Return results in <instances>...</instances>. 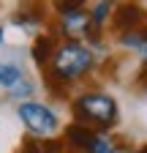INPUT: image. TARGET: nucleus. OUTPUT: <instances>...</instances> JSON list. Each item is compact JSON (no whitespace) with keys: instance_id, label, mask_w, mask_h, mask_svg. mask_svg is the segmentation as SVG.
<instances>
[{"instance_id":"1a4fd4ad","label":"nucleus","mask_w":147,"mask_h":153,"mask_svg":"<svg viewBox=\"0 0 147 153\" xmlns=\"http://www.w3.org/2000/svg\"><path fill=\"white\" fill-rule=\"evenodd\" d=\"M54 47H57V38L49 36V33H41V36H35L30 55H33V60L38 63L41 68H46L49 60H52V55H54Z\"/></svg>"},{"instance_id":"a211bd4d","label":"nucleus","mask_w":147,"mask_h":153,"mask_svg":"<svg viewBox=\"0 0 147 153\" xmlns=\"http://www.w3.org/2000/svg\"><path fill=\"white\" fill-rule=\"evenodd\" d=\"M54 3H57V0H54Z\"/></svg>"},{"instance_id":"6e6552de","label":"nucleus","mask_w":147,"mask_h":153,"mask_svg":"<svg viewBox=\"0 0 147 153\" xmlns=\"http://www.w3.org/2000/svg\"><path fill=\"white\" fill-rule=\"evenodd\" d=\"M120 47L131 49L134 55L142 57V63H147V25L128 30V33H120Z\"/></svg>"},{"instance_id":"0eeeda50","label":"nucleus","mask_w":147,"mask_h":153,"mask_svg":"<svg viewBox=\"0 0 147 153\" xmlns=\"http://www.w3.org/2000/svg\"><path fill=\"white\" fill-rule=\"evenodd\" d=\"M93 137H96V131L87 128V126H82V123H76V120H74L71 126H65V131H63V142H65V148L79 150V153L87 150V145L93 142Z\"/></svg>"},{"instance_id":"f257e3e1","label":"nucleus","mask_w":147,"mask_h":153,"mask_svg":"<svg viewBox=\"0 0 147 153\" xmlns=\"http://www.w3.org/2000/svg\"><path fill=\"white\" fill-rule=\"evenodd\" d=\"M98 55L87 41H60L46 66V85L52 90H63L96 68Z\"/></svg>"},{"instance_id":"9b49d317","label":"nucleus","mask_w":147,"mask_h":153,"mask_svg":"<svg viewBox=\"0 0 147 153\" xmlns=\"http://www.w3.org/2000/svg\"><path fill=\"white\" fill-rule=\"evenodd\" d=\"M44 22V14L41 11H33V8H19L14 14V25H19V27H25V30H35Z\"/></svg>"},{"instance_id":"20e7f679","label":"nucleus","mask_w":147,"mask_h":153,"mask_svg":"<svg viewBox=\"0 0 147 153\" xmlns=\"http://www.w3.org/2000/svg\"><path fill=\"white\" fill-rule=\"evenodd\" d=\"M54 36H60L63 41H98V30L90 22L87 8L57 14V33Z\"/></svg>"},{"instance_id":"7ed1b4c3","label":"nucleus","mask_w":147,"mask_h":153,"mask_svg":"<svg viewBox=\"0 0 147 153\" xmlns=\"http://www.w3.org/2000/svg\"><path fill=\"white\" fill-rule=\"evenodd\" d=\"M22 126L27 128V134H33L35 140H54V134L60 131V118L52 107L41 104V101H22L16 107Z\"/></svg>"},{"instance_id":"39448f33","label":"nucleus","mask_w":147,"mask_h":153,"mask_svg":"<svg viewBox=\"0 0 147 153\" xmlns=\"http://www.w3.org/2000/svg\"><path fill=\"white\" fill-rule=\"evenodd\" d=\"M0 88L11 93V99H30L33 96V82L19 63L14 60H0Z\"/></svg>"},{"instance_id":"f8f14e48","label":"nucleus","mask_w":147,"mask_h":153,"mask_svg":"<svg viewBox=\"0 0 147 153\" xmlns=\"http://www.w3.org/2000/svg\"><path fill=\"white\" fill-rule=\"evenodd\" d=\"M85 153H117V145H115V140L109 137L106 131H96L93 142L87 145V150H85Z\"/></svg>"},{"instance_id":"dca6fc26","label":"nucleus","mask_w":147,"mask_h":153,"mask_svg":"<svg viewBox=\"0 0 147 153\" xmlns=\"http://www.w3.org/2000/svg\"><path fill=\"white\" fill-rule=\"evenodd\" d=\"M0 44H3V27H0Z\"/></svg>"},{"instance_id":"4468645a","label":"nucleus","mask_w":147,"mask_h":153,"mask_svg":"<svg viewBox=\"0 0 147 153\" xmlns=\"http://www.w3.org/2000/svg\"><path fill=\"white\" fill-rule=\"evenodd\" d=\"M139 85H142V88L147 90V63L142 66V74H139Z\"/></svg>"},{"instance_id":"ddd939ff","label":"nucleus","mask_w":147,"mask_h":153,"mask_svg":"<svg viewBox=\"0 0 147 153\" xmlns=\"http://www.w3.org/2000/svg\"><path fill=\"white\" fill-rule=\"evenodd\" d=\"M19 153H44V150H41V142H27Z\"/></svg>"},{"instance_id":"f3484780","label":"nucleus","mask_w":147,"mask_h":153,"mask_svg":"<svg viewBox=\"0 0 147 153\" xmlns=\"http://www.w3.org/2000/svg\"><path fill=\"white\" fill-rule=\"evenodd\" d=\"M117 153H131V150H117Z\"/></svg>"},{"instance_id":"423d86ee","label":"nucleus","mask_w":147,"mask_h":153,"mask_svg":"<svg viewBox=\"0 0 147 153\" xmlns=\"http://www.w3.org/2000/svg\"><path fill=\"white\" fill-rule=\"evenodd\" d=\"M112 25L117 33H128V30H136L142 25H147V11L144 6L134 3V0H125V3H117L115 16H112Z\"/></svg>"},{"instance_id":"9d476101","label":"nucleus","mask_w":147,"mask_h":153,"mask_svg":"<svg viewBox=\"0 0 147 153\" xmlns=\"http://www.w3.org/2000/svg\"><path fill=\"white\" fill-rule=\"evenodd\" d=\"M115 8H117V0H98V3L93 6V11H90V22H93V27H96L98 33L112 22Z\"/></svg>"},{"instance_id":"2eb2a0df","label":"nucleus","mask_w":147,"mask_h":153,"mask_svg":"<svg viewBox=\"0 0 147 153\" xmlns=\"http://www.w3.org/2000/svg\"><path fill=\"white\" fill-rule=\"evenodd\" d=\"M139 153H147V145H142V150H139Z\"/></svg>"},{"instance_id":"f03ea898","label":"nucleus","mask_w":147,"mask_h":153,"mask_svg":"<svg viewBox=\"0 0 147 153\" xmlns=\"http://www.w3.org/2000/svg\"><path fill=\"white\" fill-rule=\"evenodd\" d=\"M71 115L76 123L93 131H109L120 120V107L104 90H85L71 101Z\"/></svg>"}]
</instances>
